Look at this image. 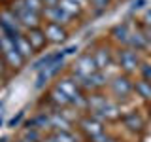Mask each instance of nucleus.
Segmentation results:
<instances>
[{"label":"nucleus","instance_id":"1","mask_svg":"<svg viewBox=\"0 0 151 142\" xmlns=\"http://www.w3.org/2000/svg\"><path fill=\"white\" fill-rule=\"evenodd\" d=\"M9 12L13 13V15L17 17V21L21 23L23 28H38L42 23V15H38V13H32L30 9L25 8V4H23V0H15V2L12 4V8H9Z\"/></svg>","mask_w":151,"mask_h":142},{"label":"nucleus","instance_id":"2","mask_svg":"<svg viewBox=\"0 0 151 142\" xmlns=\"http://www.w3.org/2000/svg\"><path fill=\"white\" fill-rule=\"evenodd\" d=\"M0 27L4 28V34L9 36V38H15L17 34H21V30H23L21 23L17 21V17L13 15L9 9H4V12L0 13Z\"/></svg>","mask_w":151,"mask_h":142},{"label":"nucleus","instance_id":"3","mask_svg":"<svg viewBox=\"0 0 151 142\" xmlns=\"http://www.w3.org/2000/svg\"><path fill=\"white\" fill-rule=\"evenodd\" d=\"M96 63H94L93 55H81L78 61L74 63V72L72 76H79V78H87L96 72Z\"/></svg>","mask_w":151,"mask_h":142},{"label":"nucleus","instance_id":"4","mask_svg":"<svg viewBox=\"0 0 151 142\" xmlns=\"http://www.w3.org/2000/svg\"><path fill=\"white\" fill-rule=\"evenodd\" d=\"M134 91V83L130 82L129 76H117L111 82V93L117 99H127L129 95Z\"/></svg>","mask_w":151,"mask_h":142},{"label":"nucleus","instance_id":"5","mask_svg":"<svg viewBox=\"0 0 151 142\" xmlns=\"http://www.w3.org/2000/svg\"><path fill=\"white\" fill-rule=\"evenodd\" d=\"M140 64V59H138V53L130 47L127 49H121L119 51V66L125 70L127 74H130L132 70H136V66Z\"/></svg>","mask_w":151,"mask_h":142},{"label":"nucleus","instance_id":"6","mask_svg":"<svg viewBox=\"0 0 151 142\" xmlns=\"http://www.w3.org/2000/svg\"><path fill=\"white\" fill-rule=\"evenodd\" d=\"M45 40L51 42V44H63V42L68 38V32L64 30L63 25H53V23H47L44 28Z\"/></svg>","mask_w":151,"mask_h":142},{"label":"nucleus","instance_id":"7","mask_svg":"<svg viewBox=\"0 0 151 142\" xmlns=\"http://www.w3.org/2000/svg\"><path fill=\"white\" fill-rule=\"evenodd\" d=\"M42 19H45L47 23H53V25H64V23H68L72 17H68L59 6H51V8H44Z\"/></svg>","mask_w":151,"mask_h":142},{"label":"nucleus","instance_id":"8","mask_svg":"<svg viewBox=\"0 0 151 142\" xmlns=\"http://www.w3.org/2000/svg\"><path fill=\"white\" fill-rule=\"evenodd\" d=\"M79 129L91 138V136H94V135L104 133V123L98 121L96 117H93V116H87V117H83V120L79 121Z\"/></svg>","mask_w":151,"mask_h":142},{"label":"nucleus","instance_id":"9","mask_svg":"<svg viewBox=\"0 0 151 142\" xmlns=\"http://www.w3.org/2000/svg\"><path fill=\"white\" fill-rule=\"evenodd\" d=\"M93 117H96L98 121H115V120H119L121 117V110L115 106V104H111V102H108L106 106L102 108V110H98V112H93L91 114Z\"/></svg>","mask_w":151,"mask_h":142},{"label":"nucleus","instance_id":"10","mask_svg":"<svg viewBox=\"0 0 151 142\" xmlns=\"http://www.w3.org/2000/svg\"><path fill=\"white\" fill-rule=\"evenodd\" d=\"M27 40L30 42V46H32V49H42L45 44H47V40H45V34H44V28H28L27 30Z\"/></svg>","mask_w":151,"mask_h":142},{"label":"nucleus","instance_id":"11","mask_svg":"<svg viewBox=\"0 0 151 142\" xmlns=\"http://www.w3.org/2000/svg\"><path fill=\"white\" fill-rule=\"evenodd\" d=\"M13 46H15V49H17V53L23 57V59H30V55L34 53V49H32V46H30V42L27 40V36L23 34H17L15 38H13Z\"/></svg>","mask_w":151,"mask_h":142},{"label":"nucleus","instance_id":"12","mask_svg":"<svg viewBox=\"0 0 151 142\" xmlns=\"http://www.w3.org/2000/svg\"><path fill=\"white\" fill-rule=\"evenodd\" d=\"M121 121L127 129H130L134 133H140L144 129V121H142V117L136 112H129V114H125V116H121Z\"/></svg>","mask_w":151,"mask_h":142},{"label":"nucleus","instance_id":"13","mask_svg":"<svg viewBox=\"0 0 151 142\" xmlns=\"http://www.w3.org/2000/svg\"><path fill=\"white\" fill-rule=\"evenodd\" d=\"M93 59H94V63H96L98 70H104V68H108V66L111 64V53H110L108 47H98V49L93 53Z\"/></svg>","mask_w":151,"mask_h":142},{"label":"nucleus","instance_id":"14","mask_svg":"<svg viewBox=\"0 0 151 142\" xmlns=\"http://www.w3.org/2000/svg\"><path fill=\"white\" fill-rule=\"evenodd\" d=\"M49 127L55 131H72L70 127V121L66 120L63 114L55 112V114H49Z\"/></svg>","mask_w":151,"mask_h":142},{"label":"nucleus","instance_id":"15","mask_svg":"<svg viewBox=\"0 0 151 142\" xmlns=\"http://www.w3.org/2000/svg\"><path fill=\"white\" fill-rule=\"evenodd\" d=\"M111 36H113V40H115V42L127 46V44H129V40H130V28H129V25L123 23V25L113 27L111 28Z\"/></svg>","mask_w":151,"mask_h":142},{"label":"nucleus","instance_id":"16","mask_svg":"<svg viewBox=\"0 0 151 142\" xmlns=\"http://www.w3.org/2000/svg\"><path fill=\"white\" fill-rule=\"evenodd\" d=\"M130 49H145L149 46V38L144 34V32H130V40H129Z\"/></svg>","mask_w":151,"mask_h":142},{"label":"nucleus","instance_id":"17","mask_svg":"<svg viewBox=\"0 0 151 142\" xmlns=\"http://www.w3.org/2000/svg\"><path fill=\"white\" fill-rule=\"evenodd\" d=\"M4 59V63L8 66H12V68H21L23 63H25V59H23L21 55L17 53V49H12V51H6V53H0Z\"/></svg>","mask_w":151,"mask_h":142},{"label":"nucleus","instance_id":"18","mask_svg":"<svg viewBox=\"0 0 151 142\" xmlns=\"http://www.w3.org/2000/svg\"><path fill=\"white\" fill-rule=\"evenodd\" d=\"M106 104H108V99L104 97V95H100V93H94V95H91V97H87V108L91 112L102 110Z\"/></svg>","mask_w":151,"mask_h":142},{"label":"nucleus","instance_id":"19","mask_svg":"<svg viewBox=\"0 0 151 142\" xmlns=\"http://www.w3.org/2000/svg\"><path fill=\"white\" fill-rule=\"evenodd\" d=\"M57 6L63 9L68 17H74V15H79V13H81V6H79L78 2H74V0H59Z\"/></svg>","mask_w":151,"mask_h":142},{"label":"nucleus","instance_id":"20","mask_svg":"<svg viewBox=\"0 0 151 142\" xmlns=\"http://www.w3.org/2000/svg\"><path fill=\"white\" fill-rule=\"evenodd\" d=\"M27 127H30V129H47L49 127V114H38L36 117H32L30 121L27 123Z\"/></svg>","mask_w":151,"mask_h":142},{"label":"nucleus","instance_id":"21","mask_svg":"<svg viewBox=\"0 0 151 142\" xmlns=\"http://www.w3.org/2000/svg\"><path fill=\"white\" fill-rule=\"evenodd\" d=\"M134 91L140 95L142 99H145V101H151V83L147 80H138V82L134 83Z\"/></svg>","mask_w":151,"mask_h":142},{"label":"nucleus","instance_id":"22","mask_svg":"<svg viewBox=\"0 0 151 142\" xmlns=\"http://www.w3.org/2000/svg\"><path fill=\"white\" fill-rule=\"evenodd\" d=\"M49 101L55 104V106H68L70 104V101H68V97H66L64 93H60L59 89H53V91L49 93Z\"/></svg>","mask_w":151,"mask_h":142},{"label":"nucleus","instance_id":"23","mask_svg":"<svg viewBox=\"0 0 151 142\" xmlns=\"http://www.w3.org/2000/svg\"><path fill=\"white\" fill-rule=\"evenodd\" d=\"M51 136L55 142H78V136L72 131H55Z\"/></svg>","mask_w":151,"mask_h":142},{"label":"nucleus","instance_id":"24","mask_svg":"<svg viewBox=\"0 0 151 142\" xmlns=\"http://www.w3.org/2000/svg\"><path fill=\"white\" fill-rule=\"evenodd\" d=\"M23 4H25L27 9H30L32 13H38V15H42V12H44V2L42 0H23Z\"/></svg>","mask_w":151,"mask_h":142},{"label":"nucleus","instance_id":"25","mask_svg":"<svg viewBox=\"0 0 151 142\" xmlns=\"http://www.w3.org/2000/svg\"><path fill=\"white\" fill-rule=\"evenodd\" d=\"M23 140H27V142H40L42 140V133L38 129H30V127H27L25 133H23Z\"/></svg>","mask_w":151,"mask_h":142},{"label":"nucleus","instance_id":"26","mask_svg":"<svg viewBox=\"0 0 151 142\" xmlns=\"http://www.w3.org/2000/svg\"><path fill=\"white\" fill-rule=\"evenodd\" d=\"M91 142H115V138L110 136V135H106V133H100V135L91 136Z\"/></svg>","mask_w":151,"mask_h":142},{"label":"nucleus","instance_id":"27","mask_svg":"<svg viewBox=\"0 0 151 142\" xmlns=\"http://www.w3.org/2000/svg\"><path fill=\"white\" fill-rule=\"evenodd\" d=\"M91 4L98 9V12H102V9H106V8H108L110 0H91Z\"/></svg>","mask_w":151,"mask_h":142},{"label":"nucleus","instance_id":"28","mask_svg":"<svg viewBox=\"0 0 151 142\" xmlns=\"http://www.w3.org/2000/svg\"><path fill=\"white\" fill-rule=\"evenodd\" d=\"M23 117H25V112H19L15 117H12V120H9V123H8V125H9V127H17L19 123H21V120H23Z\"/></svg>","mask_w":151,"mask_h":142},{"label":"nucleus","instance_id":"29","mask_svg":"<svg viewBox=\"0 0 151 142\" xmlns=\"http://www.w3.org/2000/svg\"><path fill=\"white\" fill-rule=\"evenodd\" d=\"M142 76H144V80H147V82L151 83V64L142 66Z\"/></svg>","mask_w":151,"mask_h":142},{"label":"nucleus","instance_id":"30","mask_svg":"<svg viewBox=\"0 0 151 142\" xmlns=\"http://www.w3.org/2000/svg\"><path fill=\"white\" fill-rule=\"evenodd\" d=\"M144 4H145V0H138V2L132 4V9H140L142 6H144Z\"/></svg>","mask_w":151,"mask_h":142},{"label":"nucleus","instance_id":"31","mask_svg":"<svg viewBox=\"0 0 151 142\" xmlns=\"http://www.w3.org/2000/svg\"><path fill=\"white\" fill-rule=\"evenodd\" d=\"M145 23H147V25H151V9L145 13Z\"/></svg>","mask_w":151,"mask_h":142},{"label":"nucleus","instance_id":"32","mask_svg":"<svg viewBox=\"0 0 151 142\" xmlns=\"http://www.w3.org/2000/svg\"><path fill=\"white\" fill-rule=\"evenodd\" d=\"M2 68H4V59H2V55H0V72H2Z\"/></svg>","mask_w":151,"mask_h":142},{"label":"nucleus","instance_id":"33","mask_svg":"<svg viewBox=\"0 0 151 142\" xmlns=\"http://www.w3.org/2000/svg\"><path fill=\"white\" fill-rule=\"evenodd\" d=\"M0 127H2V117H0Z\"/></svg>","mask_w":151,"mask_h":142},{"label":"nucleus","instance_id":"34","mask_svg":"<svg viewBox=\"0 0 151 142\" xmlns=\"http://www.w3.org/2000/svg\"><path fill=\"white\" fill-rule=\"evenodd\" d=\"M19 142H27V140H19Z\"/></svg>","mask_w":151,"mask_h":142},{"label":"nucleus","instance_id":"35","mask_svg":"<svg viewBox=\"0 0 151 142\" xmlns=\"http://www.w3.org/2000/svg\"><path fill=\"white\" fill-rule=\"evenodd\" d=\"M0 108H2V102H0Z\"/></svg>","mask_w":151,"mask_h":142},{"label":"nucleus","instance_id":"36","mask_svg":"<svg viewBox=\"0 0 151 142\" xmlns=\"http://www.w3.org/2000/svg\"><path fill=\"white\" fill-rule=\"evenodd\" d=\"M42 2H44V0H42Z\"/></svg>","mask_w":151,"mask_h":142}]
</instances>
